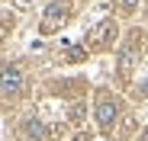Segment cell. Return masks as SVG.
<instances>
[{
    "instance_id": "cell-3",
    "label": "cell",
    "mask_w": 148,
    "mask_h": 141,
    "mask_svg": "<svg viewBox=\"0 0 148 141\" xmlns=\"http://www.w3.org/2000/svg\"><path fill=\"white\" fill-rule=\"evenodd\" d=\"M113 39H116V22L113 19H100L87 32V45L90 48H106V45H113Z\"/></svg>"
},
{
    "instance_id": "cell-9",
    "label": "cell",
    "mask_w": 148,
    "mask_h": 141,
    "mask_svg": "<svg viewBox=\"0 0 148 141\" xmlns=\"http://www.w3.org/2000/svg\"><path fill=\"white\" fill-rule=\"evenodd\" d=\"M135 7H138V0H122V10H126V13H132Z\"/></svg>"
},
{
    "instance_id": "cell-4",
    "label": "cell",
    "mask_w": 148,
    "mask_h": 141,
    "mask_svg": "<svg viewBox=\"0 0 148 141\" xmlns=\"http://www.w3.org/2000/svg\"><path fill=\"white\" fill-rule=\"evenodd\" d=\"M138 42H142V32H132L129 42L119 48V74H122V77H129V74H132V64H135V58H138V52H142V48H138Z\"/></svg>"
},
{
    "instance_id": "cell-6",
    "label": "cell",
    "mask_w": 148,
    "mask_h": 141,
    "mask_svg": "<svg viewBox=\"0 0 148 141\" xmlns=\"http://www.w3.org/2000/svg\"><path fill=\"white\" fill-rule=\"evenodd\" d=\"M23 128H26V135L36 138V141H45V138H48V128H45L39 119H26V125H23Z\"/></svg>"
},
{
    "instance_id": "cell-5",
    "label": "cell",
    "mask_w": 148,
    "mask_h": 141,
    "mask_svg": "<svg viewBox=\"0 0 148 141\" xmlns=\"http://www.w3.org/2000/svg\"><path fill=\"white\" fill-rule=\"evenodd\" d=\"M119 115V103L113 96H106V93H100V100H97V122H100V128H113Z\"/></svg>"
},
{
    "instance_id": "cell-7",
    "label": "cell",
    "mask_w": 148,
    "mask_h": 141,
    "mask_svg": "<svg viewBox=\"0 0 148 141\" xmlns=\"http://www.w3.org/2000/svg\"><path fill=\"white\" fill-rule=\"evenodd\" d=\"M71 119L81 122V119H84V106H74V109H71Z\"/></svg>"
},
{
    "instance_id": "cell-1",
    "label": "cell",
    "mask_w": 148,
    "mask_h": 141,
    "mask_svg": "<svg viewBox=\"0 0 148 141\" xmlns=\"http://www.w3.org/2000/svg\"><path fill=\"white\" fill-rule=\"evenodd\" d=\"M68 16H71V0H52V3L45 7V13H42V22H39V32L42 35H52V32H58L64 22H68Z\"/></svg>"
},
{
    "instance_id": "cell-8",
    "label": "cell",
    "mask_w": 148,
    "mask_h": 141,
    "mask_svg": "<svg viewBox=\"0 0 148 141\" xmlns=\"http://www.w3.org/2000/svg\"><path fill=\"white\" fill-rule=\"evenodd\" d=\"M64 58H68V61H81V58H84V52H81V48H74V52H68Z\"/></svg>"
},
{
    "instance_id": "cell-2",
    "label": "cell",
    "mask_w": 148,
    "mask_h": 141,
    "mask_svg": "<svg viewBox=\"0 0 148 141\" xmlns=\"http://www.w3.org/2000/svg\"><path fill=\"white\" fill-rule=\"evenodd\" d=\"M26 90V74L19 64H3L0 67V96H19Z\"/></svg>"
}]
</instances>
